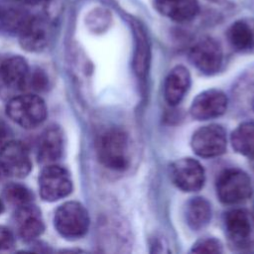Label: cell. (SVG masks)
<instances>
[{
	"label": "cell",
	"mask_w": 254,
	"mask_h": 254,
	"mask_svg": "<svg viewBox=\"0 0 254 254\" xmlns=\"http://www.w3.org/2000/svg\"><path fill=\"white\" fill-rule=\"evenodd\" d=\"M97 156L101 164L113 171H123L129 165V140L125 132L112 128L103 132L97 141Z\"/></svg>",
	"instance_id": "1"
},
{
	"label": "cell",
	"mask_w": 254,
	"mask_h": 254,
	"mask_svg": "<svg viewBox=\"0 0 254 254\" xmlns=\"http://www.w3.org/2000/svg\"><path fill=\"white\" fill-rule=\"evenodd\" d=\"M6 113L16 124L31 129L45 121L48 111L42 97L37 94L20 93L8 99Z\"/></svg>",
	"instance_id": "2"
},
{
	"label": "cell",
	"mask_w": 254,
	"mask_h": 254,
	"mask_svg": "<svg viewBox=\"0 0 254 254\" xmlns=\"http://www.w3.org/2000/svg\"><path fill=\"white\" fill-rule=\"evenodd\" d=\"M55 227L66 239L83 236L89 226V216L85 207L77 201H66L55 213Z\"/></svg>",
	"instance_id": "3"
},
{
	"label": "cell",
	"mask_w": 254,
	"mask_h": 254,
	"mask_svg": "<svg viewBox=\"0 0 254 254\" xmlns=\"http://www.w3.org/2000/svg\"><path fill=\"white\" fill-rule=\"evenodd\" d=\"M30 78L29 65L19 56L10 57L0 64V95L10 99L20 94L28 85Z\"/></svg>",
	"instance_id": "4"
},
{
	"label": "cell",
	"mask_w": 254,
	"mask_h": 254,
	"mask_svg": "<svg viewBox=\"0 0 254 254\" xmlns=\"http://www.w3.org/2000/svg\"><path fill=\"white\" fill-rule=\"evenodd\" d=\"M216 191L217 196L224 203L235 204L242 202L252 193L251 180L241 170H225L217 179Z\"/></svg>",
	"instance_id": "5"
},
{
	"label": "cell",
	"mask_w": 254,
	"mask_h": 254,
	"mask_svg": "<svg viewBox=\"0 0 254 254\" xmlns=\"http://www.w3.org/2000/svg\"><path fill=\"white\" fill-rule=\"evenodd\" d=\"M225 233L229 243L237 249L254 245V215L245 209L236 208L224 215Z\"/></svg>",
	"instance_id": "6"
},
{
	"label": "cell",
	"mask_w": 254,
	"mask_h": 254,
	"mask_svg": "<svg viewBox=\"0 0 254 254\" xmlns=\"http://www.w3.org/2000/svg\"><path fill=\"white\" fill-rule=\"evenodd\" d=\"M41 197L46 201H56L67 196L72 190L69 173L63 167L50 164L42 170L39 177Z\"/></svg>",
	"instance_id": "7"
},
{
	"label": "cell",
	"mask_w": 254,
	"mask_h": 254,
	"mask_svg": "<svg viewBox=\"0 0 254 254\" xmlns=\"http://www.w3.org/2000/svg\"><path fill=\"white\" fill-rule=\"evenodd\" d=\"M225 130L217 124H210L197 129L191 138L193 152L203 158L221 155L226 148Z\"/></svg>",
	"instance_id": "8"
},
{
	"label": "cell",
	"mask_w": 254,
	"mask_h": 254,
	"mask_svg": "<svg viewBox=\"0 0 254 254\" xmlns=\"http://www.w3.org/2000/svg\"><path fill=\"white\" fill-rule=\"evenodd\" d=\"M0 169L10 177H26L32 169L27 147L19 141H8L0 149Z\"/></svg>",
	"instance_id": "9"
},
{
	"label": "cell",
	"mask_w": 254,
	"mask_h": 254,
	"mask_svg": "<svg viewBox=\"0 0 254 254\" xmlns=\"http://www.w3.org/2000/svg\"><path fill=\"white\" fill-rule=\"evenodd\" d=\"M170 178L180 190L184 191H196L204 184V171L196 160L183 158L171 165Z\"/></svg>",
	"instance_id": "10"
},
{
	"label": "cell",
	"mask_w": 254,
	"mask_h": 254,
	"mask_svg": "<svg viewBox=\"0 0 254 254\" xmlns=\"http://www.w3.org/2000/svg\"><path fill=\"white\" fill-rule=\"evenodd\" d=\"M191 64L201 72H216L222 64V49L217 41L204 37L198 40L190 52Z\"/></svg>",
	"instance_id": "11"
},
{
	"label": "cell",
	"mask_w": 254,
	"mask_h": 254,
	"mask_svg": "<svg viewBox=\"0 0 254 254\" xmlns=\"http://www.w3.org/2000/svg\"><path fill=\"white\" fill-rule=\"evenodd\" d=\"M51 36V24L48 16L31 15L20 33L19 42L28 52H40L46 48Z\"/></svg>",
	"instance_id": "12"
},
{
	"label": "cell",
	"mask_w": 254,
	"mask_h": 254,
	"mask_svg": "<svg viewBox=\"0 0 254 254\" xmlns=\"http://www.w3.org/2000/svg\"><path fill=\"white\" fill-rule=\"evenodd\" d=\"M227 108V97L218 89L199 93L192 101L190 114L197 120H207L222 115Z\"/></svg>",
	"instance_id": "13"
},
{
	"label": "cell",
	"mask_w": 254,
	"mask_h": 254,
	"mask_svg": "<svg viewBox=\"0 0 254 254\" xmlns=\"http://www.w3.org/2000/svg\"><path fill=\"white\" fill-rule=\"evenodd\" d=\"M15 226L19 236L31 241L38 238L45 229L40 209L31 203L17 207L15 213Z\"/></svg>",
	"instance_id": "14"
},
{
	"label": "cell",
	"mask_w": 254,
	"mask_h": 254,
	"mask_svg": "<svg viewBox=\"0 0 254 254\" xmlns=\"http://www.w3.org/2000/svg\"><path fill=\"white\" fill-rule=\"evenodd\" d=\"M31 15L25 6L7 1L0 3V34L18 36Z\"/></svg>",
	"instance_id": "15"
},
{
	"label": "cell",
	"mask_w": 254,
	"mask_h": 254,
	"mask_svg": "<svg viewBox=\"0 0 254 254\" xmlns=\"http://www.w3.org/2000/svg\"><path fill=\"white\" fill-rule=\"evenodd\" d=\"M190 75L183 65L175 66L168 74L164 84V96L166 101L174 106L179 104L190 88Z\"/></svg>",
	"instance_id": "16"
},
{
	"label": "cell",
	"mask_w": 254,
	"mask_h": 254,
	"mask_svg": "<svg viewBox=\"0 0 254 254\" xmlns=\"http://www.w3.org/2000/svg\"><path fill=\"white\" fill-rule=\"evenodd\" d=\"M63 132L58 126L47 128L39 141L38 159L42 164L50 165L58 161L63 153Z\"/></svg>",
	"instance_id": "17"
},
{
	"label": "cell",
	"mask_w": 254,
	"mask_h": 254,
	"mask_svg": "<svg viewBox=\"0 0 254 254\" xmlns=\"http://www.w3.org/2000/svg\"><path fill=\"white\" fill-rule=\"evenodd\" d=\"M155 7L163 16L180 23L192 20L199 11L196 0H155Z\"/></svg>",
	"instance_id": "18"
},
{
	"label": "cell",
	"mask_w": 254,
	"mask_h": 254,
	"mask_svg": "<svg viewBox=\"0 0 254 254\" xmlns=\"http://www.w3.org/2000/svg\"><path fill=\"white\" fill-rule=\"evenodd\" d=\"M134 38H135V49L133 56V67L136 74L139 77L144 78L148 72L150 63V46L147 34L143 26L137 22H132Z\"/></svg>",
	"instance_id": "19"
},
{
	"label": "cell",
	"mask_w": 254,
	"mask_h": 254,
	"mask_svg": "<svg viewBox=\"0 0 254 254\" xmlns=\"http://www.w3.org/2000/svg\"><path fill=\"white\" fill-rule=\"evenodd\" d=\"M227 40L237 51H249L254 48V20L240 19L227 30Z\"/></svg>",
	"instance_id": "20"
},
{
	"label": "cell",
	"mask_w": 254,
	"mask_h": 254,
	"mask_svg": "<svg viewBox=\"0 0 254 254\" xmlns=\"http://www.w3.org/2000/svg\"><path fill=\"white\" fill-rule=\"evenodd\" d=\"M186 220L193 230H199L206 226L211 218V207L203 197H193L186 206Z\"/></svg>",
	"instance_id": "21"
},
{
	"label": "cell",
	"mask_w": 254,
	"mask_h": 254,
	"mask_svg": "<svg viewBox=\"0 0 254 254\" xmlns=\"http://www.w3.org/2000/svg\"><path fill=\"white\" fill-rule=\"evenodd\" d=\"M231 144L237 153L247 157L254 156V122L240 124L231 134Z\"/></svg>",
	"instance_id": "22"
},
{
	"label": "cell",
	"mask_w": 254,
	"mask_h": 254,
	"mask_svg": "<svg viewBox=\"0 0 254 254\" xmlns=\"http://www.w3.org/2000/svg\"><path fill=\"white\" fill-rule=\"evenodd\" d=\"M5 199L14 206H22L32 202L33 194L29 189L20 184L7 185L3 191Z\"/></svg>",
	"instance_id": "23"
},
{
	"label": "cell",
	"mask_w": 254,
	"mask_h": 254,
	"mask_svg": "<svg viewBox=\"0 0 254 254\" xmlns=\"http://www.w3.org/2000/svg\"><path fill=\"white\" fill-rule=\"evenodd\" d=\"M238 101L247 111L254 113V72L242 79L236 92Z\"/></svg>",
	"instance_id": "24"
},
{
	"label": "cell",
	"mask_w": 254,
	"mask_h": 254,
	"mask_svg": "<svg viewBox=\"0 0 254 254\" xmlns=\"http://www.w3.org/2000/svg\"><path fill=\"white\" fill-rule=\"evenodd\" d=\"M195 253H220L222 252L221 243L212 237L201 238L196 241L191 249Z\"/></svg>",
	"instance_id": "25"
},
{
	"label": "cell",
	"mask_w": 254,
	"mask_h": 254,
	"mask_svg": "<svg viewBox=\"0 0 254 254\" xmlns=\"http://www.w3.org/2000/svg\"><path fill=\"white\" fill-rule=\"evenodd\" d=\"M15 245V237L10 229L0 225V253L8 252Z\"/></svg>",
	"instance_id": "26"
},
{
	"label": "cell",
	"mask_w": 254,
	"mask_h": 254,
	"mask_svg": "<svg viewBox=\"0 0 254 254\" xmlns=\"http://www.w3.org/2000/svg\"><path fill=\"white\" fill-rule=\"evenodd\" d=\"M47 83H48V77L42 70H35L33 74L30 73L29 84H31L34 89L42 90L46 88Z\"/></svg>",
	"instance_id": "27"
},
{
	"label": "cell",
	"mask_w": 254,
	"mask_h": 254,
	"mask_svg": "<svg viewBox=\"0 0 254 254\" xmlns=\"http://www.w3.org/2000/svg\"><path fill=\"white\" fill-rule=\"evenodd\" d=\"M9 130L7 129L6 125L0 121V149L8 142L9 140Z\"/></svg>",
	"instance_id": "28"
},
{
	"label": "cell",
	"mask_w": 254,
	"mask_h": 254,
	"mask_svg": "<svg viewBox=\"0 0 254 254\" xmlns=\"http://www.w3.org/2000/svg\"><path fill=\"white\" fill-rule=\"evenodd\" d=\"M10 3H14V4H18L21 6H27V5H35L38 2H40V0H4Z\"/></svg>",
	"instance_id": "29"
},
{
	"label": "cell",
	"mask_w": 254,
	"mask_h": 254,
	"mask_svg": "<svg viewBox=\"0 0 254 254\" xmlns=\"http://www.w3.org/2000/svg\"><path fill=\"white\" fill-rule=\"evenodd\" d=\"M3 209H4V205H3V203H2V201L0 200V214L2 213V211H3Z\"/></svg>",
	"instance_id": "30"
},
{
	"label": "cell",
	"mask_w": 254,
	"mask_h": 254,
	"mask_svg": "<svg viewBox=\"0 0 254 254\" xmlns=\"http://www.w3.org/2000/svg\"><path fill=\"white\" fill-rule=\"evenodd\" d=\"M209 1H214V0H209Z\"/></svg>",
	"instance_id": "31"
},
{
	"label": "cell",
	"mask_w": 254,
	"mask_h": 254,
	"mask_svg": "<svg viewBox=\"0 0 254 254\" xmlns=\"http://www.w3.org/2000/svg\"><path fill=\"white\" fill-rule=\"evenodd\" d=\"M253 215H254V212H253Z\"/></svg>",
	"instance_id": "32"
}]
</instances>
